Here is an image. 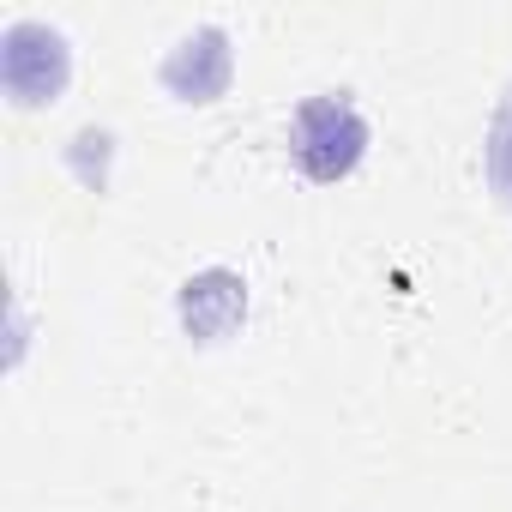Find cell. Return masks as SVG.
Instances as JSON below:
<instances>
[{
    "label": "cell",
    "mask_w": 512,
    "mask_h": 512,
    "mask_svg": "<svg viewBox=\"0 0 512 512\" xmlns=\"http://www.w3.org/2000/svg\"><path fill=\"white\" fill-rule=\"evenodd\" d=\"M290 145H296V163L314 175V181H338L356 169L362 145H368V127L362 115L350 109V97H314L296 109V127H290Z\"/></svg>",
    "instance_id": "1"
},
{
    "label": "cell",
    "mask_w": 512,
    "mask_h": 512,
    "mask_svg": "<svg viewBox=\"0 0 512 512\" xmlns=\"http://www.w3.org/2000/svg\"><path fill=\"white\" fill-rule=\"evenodd\" d=\"M241 308H247V290H241V278H229V272H205V278H193L187 296H181V320H187V332H199V338H223V332L241 320Z\"/></svg>",
    "instance_id": "3"
},
{
    "label": "cell",
    "mask_w": 512,
    "mask_h": 512,
    "mask_svg": "<svg viewBox=\"0 0 512 512\" xmlns=\"http://www.w3.org/2000/svg\"><path fill=\"white\" fill-rule=\"evenodd\" d=\"M488 181L512 205V91H506V103L494 115V133H488Z\"/></svg>",
    "instance_id": "4"
},
{
    "label": "cell",
    "mask_w": 512,
    "mask_h": 512,
    "mask_svg": "<svg viewBox=\"0 0 512 512\" xmlns=\"http://www.w3.org/2000/svg\"><path fill=\"white\" fill-rule=\"evenodd\" d=\"M61 79H67V49H61V37L43 31V25H19V31L7 37V91H13L19 103H43V97L61 91Z\"/></svg>",
    "instance_id": "2"
}]
</instances>
